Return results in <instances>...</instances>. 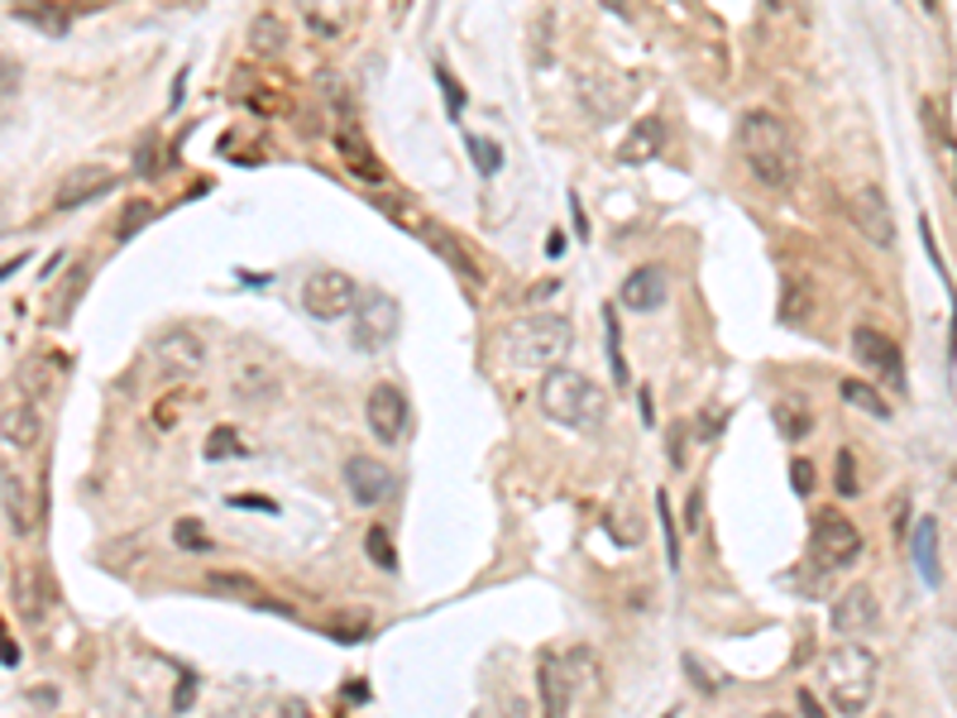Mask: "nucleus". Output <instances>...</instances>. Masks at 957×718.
<instances>
[{
	"mask_svg": "<svg viewBox=\"0 0 957 718\" xmlns=\"http://www.w3.org/2000/svg\"><path fill=\"white\" fill-rule=\"evenodd\" d=\"M737 149L747 158V172L771 192H790L800 182V144H795V129L771 110H747L743 125H737Z\"/></svg>",
	"mask_w": 957,
	"mask_h": 718,
	"instance_id": "obj_1",
	"label": "nucleus"
},
{
	"mask_svg": "<svg viewBox=\"0 0 957 718\" xmlns=\"http://www.w3.org/2000/svg\"><path fill=\"white\" fill-rule=\"evenodd\" d=\"M819 680H823V695L838 714L858 718L872 709L876 699V685H881V661L866 652L862 642H838L833 652H823L819 661Z\"/></svg>",
	"mask_w": 957,
	"mask_h": 718,
	"instance_id": "obj_2",
	"label": "nucleus"
},
{
	"mask_svg": "<svg viewBox=\"0 0 957 718\" xmlns=\"http://www.w3.org/2000/svg\"><path fill=\"white\" fill-rule=\"evenodd\" d=\"M536 402H541V412L550 416V422L570 426V431H599L608 422V393L589 379V373L565 369V365L541 373Z\"/></svg>",
	"mask_w": 957,
	"mask_h": 718,
	"instance_id": "obj_3",
	"label": "nucleus"
},
{
	"mask_svg": "<svg viewBox=\"0 0 957 718\" xmlns=\"http://www.w3.org/2000/svg\"><path fill=\"white\" fill-rule=\"evenodd\" d=\"M575 345V330L565 316H527V321H513L498 336V359L507 369H556Z\"/></svg>",
	"mask_w": 957,
	"mask_h": 718,
	"instance_id": "obj_4",
	"label": "nucleus"
},
{
	"mask_svg": "<svg viewBox=\"0 0 957 718\" xmlns=\"http://www.w3.org/2000/svg\"><path fill=\"white\" fill-rule=\"evenodd\" d=\"M809 551H814V566L819 570H848L852 560L862 556V531L852 517L823 508L814 517V531H809Z\"/></svg>",
	"mask_w": 957,
	"mask_h": 718,
	"instance_id": "obj_5",
	"label": "nucleus"
},
{
	"mask_svg": "<svg viewBox=\"0 0 957 718\" xmlns=\"http://www.w3.org/2000/svg\"><path fill=\"white\" fill-rule=\"evenodd\" d=\"M355 297H359V283L340 268H316L307 283H302V307L316 321H340L345 312H355Z\"/></svg>",
	"mask_w": 957,
	"mask_h": 718,
	"instance_id": "obj_6",
	"label": "nucleus"
},
{
	"mask_svg": "<svg viewBox=\"0 0 957 718\" xmlns=\"http://www.w3.org/2000/svg\"><path fill=\"white\" fill-rule=\"evenodd\" d=\"M398 326H402L398 297L379 293V287H369V293L355 297V345L359 350H383V345L398 336Z\"/></svg>",
	"mask_w": 957,
	"mask_h": 718,
	"instance_id": "obj_7",
	"label": "nucleus"
},
{
	"mask_svg": "<svg viewBox=\"0 0 957 718\" xmlns=\"http://www.w3.org/2000/svg\"><path fill=\"white\" fill-rule=\"evenodd\" d=\"M848 215H852V225L862 230V240H872L876 250H891L895 244V211H891V201H886V192H881L876 182H866V187L852 192Z\"/></svg>",
	"mask_w": 957,
	"mask_h": 718,
	"instance_id": "obj_8",
	"label": "nucleus"
},
{
	"mask_svg": "<svg viewBox=\"0 0 957 718\" xmlns=\"http://www.w3.org/2000/svg\"><path fill=\"white\" fill-rule=\"evenodd\" d=\"M154 359L168 379H192V373L207 365V340H201L192 326H168L164 336L154 340Z\"/></svg>",
	"mask_w": 957,
	"mask_h": 718,
	"instance_id": "obj_9",
	"label": "nucleus"
},
{
	"mask_svg": "<svg viewBox=\"0 0 957 718\" xmlns=\"http://www.w3.org/2000/svg\"><path fill=\"white\" fill-rule=\"evenodd\" d=\"M541 709L546 718H570V699L579 680H585V666H575V652L570 656H546L541 661Z\"/></svg>",
	"mask_w": 957,
	"mask_h": 718,
	"instance_id": "obj_10",
	"label": "nucleus"
},
{
	"mask_svg": "<svg viewBox=\"0 0 957 718\" xmlns=\"http://www.w3.org/2000/svg\"><path fill=\"white\" fill-rule=\"evenodd\" d=\"M829 617H833V632H838V637H866V632H876V627H881V599H876V589H866V584L843 589Z\"/></svg>",
	"mask_w": 957,
	"mask_h": 718,
	"instance_id": "obj_11",
	"label": "nucleus"
},
{
	"mask_svg": "<svg viewBox=\"0 0 957 718\" xmlns=\"http://www.w3.org/2000/svg\"><path fill=\"white\" fill-rule=\"evenodd\" d=\"M345 488H350V498L359 508H379V503L398 488V474L374 455H350L345 460Z\"/></svg>",
	"mask_w": 957,
	"mask_h": 718,
	"instance_id": "obj_12",
	"label": "nucleus"
},
{
	"mask_svg": "<svg viewBox=\"0 0 957 718\" xmlns=\"http://www.w3.org/2000/svg\"><path fill=\"white\" fill-rule=\"evenodd\" d=\"M0 436L6 445H20V451H34L39 436H43V402H34L29 393H14L0 402Z\"/></svg>",
	"mask_w": 957,
	"mask_h": 718,
	"instance_id": "obj_13",
	"label": "nucleus"
},
{
	"mask_svg": "<svg viewBox=\"0 0 957 718\" xmlns=\"http://www.w3.org/2000/svg\"><path fill=\"white\" fill-rule=\"evenodd\" d=\"M365 416H369V431H374V436H379L383 445H398L402 431H408V398H402V388H393V383L369 388Z\"/></svg>",
	"mask_w": 957,
	"mask_h": 718,
	"instance_id": "obj_14",
	"label": "nucleus"
},
{
	"mask_svg": "<svg viewBox=\"0 0 957 718\" xmlns=\"http://www.w3.org/2000/svg\"><path fill=\"white\" fill-rule=\"evenodd\" d=\"M111 187H115V168L77 163V168L63 172V182H57V192H53V207L57 211H77V207H86V201H96L101 192H111Z\"/></svg>",
	"mask_w": 957,
	"mask_h": 718,
	"instance_id": "obj_15",
	"label": "nucleus"
},
{
	"mask_svg": "<svg viewBox=\"0 0 957 718\" xmlns=\"http://www.w3.org/2000/svg\"><path fill=\"white\" fill-rule=\"evenodd\" d=\"M852 350H858L862 365L872 369V373H881V379H895V383L905 379V355H901V345H895L886 330L858 326V330H852Z\"/></svg>",
	"mask_w": 957,
	"mask_h": 718,
	"instance_id": "obj_16",
	"label": "nucleus"
},
{
	"mask_svg": "<svg viewBox=\"0 0 957 718\" xmlns=\"http://www.w3.org/2000/svg\"><path fill=\"white\" fill-rule=\"evenodd\" d=\"M0 513H6V527L14 531V537H29V531L39 527V498L29 494L24 474L14 469H0Z\"/></svg>",
	"mask_w": 957,
	"mask_h": 718,
	"instance_id": "obj_17",
	"label": "nucleus"
},
{
	"mask_svg": "<svg viewBox=\"0 0 957 718\" xmlns=\"http://www.w3.org/2000/svg\"><path fill=\"white\" fill-rule=\"evenodd\" d=\"M665 293H671V278H665V268H661V264H642V268H632L628 278H622L618 302H622L628 312H656L661 302H665Z\"/></svg>",
	"mask_w": 957,
	"mask_h": 718,
	"instance_id": "obj_18",
	"label": "nucleus"
},
{
	"mask_svg": "<svg viewBox=\"0 0 957 718\" xmlns=\"http://www.w3.org/2000/svg\"><path fill=\"white\" fill-rule=\"evenodd\" d=\"M63 379H67V355H34L20 369V393L43 402V398L57 393V383H63Z\"/></svg>",
	"mask_w": 957,
	"mask_h": 718,
	"instance_id": "obj_19",
	"label": "nucleus"
},
{
	"mask_svg": "<svg viewBox=\"0 0 957 718\" xmlns=\"http://www.w3.org/2000/svg\"><path fill=\"white\" fill-rule=\"evenodd\" d=\"M336 149H340L345 168H350L359 182H383V178H388V168L379 163V154H374L369 144L359 139V129H350V125H345V129H336Z\"/></svg>",
	"mask_w": 957,
	"mask_h": 718,
	"instance_id": "obj_20",
	"label": "nucleus"
},
{
	"mask_svg": "<svg viewBox=\"0 0 957 718\" xmlns=\"http://www.w3.org/2000/svg\"><path fill=\"white\" fill-rule=\"evenodd\" d=\"M909 556H915L919 580L929 589H938V580H944V570H938V517H919L915 541H909Z\"/></svg>",
	"mask_w": 957,
	"mask_h": 718,
	"instance_id": "obj_21",
	"label": "nucleus"
},
{
	"mask_svg": "<svg viewBox=\"0 0 957 718\" xmlns=\"http://www.w3.org/2000/svg\"><path fill=\"white\" fill-rule=\"evenodd\" d=\"M661 144H665V125L661 120H637L632 135L622 139L618 158H622V163H646V158L661 154Z\"/></svg>",
	"mask_w": 957,
	"mask_h": 718,
	"instance_id": "obj_22",
	"label": "nucleus"
},
{
	"mask_svg": "<svg viewBox=\"0 0 957 718\" xmlns=\"http://www.w3.org/2000/svg\"><path fill=\"white\" fill-rule=\"evenodd\" d=\"M250 53H259V57H278V53H287V24L278 20V14H254L250 20Z\"/></svg>",
	"mask_w": 957,
	"mask_h": 718,
	"instance_id": "obj_23",
	"label": "nucleus"
},
{
	"mask_svg": "<svg viewBox=\"0 0 957 718\" xmlns=\"http://www.w3.org/2000/svg\"><path fill=\"white\" fill-rule=\"evenodd\" d=\"M14 20L43 29V34H67V14L53 6V0H14Z\"/></svg>",
	"mask_w": 957,
	"mask_h": 718,
	"instance_id": "obj_24",
	"label": "nucleus"
},
{
	"mask_svg": "<svg viewBox=\"0 0 957 718\" xmlns=\"http://www.w3.org/2000/svg\"><path fill=\"white\" fill-rule=\"evenodd\" d=\"M809 316H814V287L804 278H790L786 293H780V321L786 326H809Z\"/></svg>",
	"mask_w": 957,
	"mask_h": 718,
	"instance_id": "obj_25",
	"label": "nucleus"
},
{
	"mask_svg": "<svg viewBox=\"0 0 957 718\" xmlns=\"http://www.w3.org/2000/svg\"><path fill=\"white\" fill-rule=\"evenodd\" d=\"M172 546H178V551H187V556H211V551H215L211 531L201 527L197 517H178V522H172Z\"/></svg>",
	"mask_w": 957,
	"mask_h": 718,
	"instance_id": "obj_26",
	"label": "nucleus"
},
{
	"mask_svg": "<svg viewBox=\"0 0 957 718\" xmlns=\"http://www.w3.org/2000/svg\"><path fill=\"white\" fill-rule=\"evenodd\" d=\"M843 398L852 402V408H862V412H872V416H881V422H886L891 416V402L876 393L872 383H862V379H843Z\"/></svg>",
	"mask_w": 957,
	"mask_h": 718,
	"instance_id": "obj_27",
	"label": "nucleus"
},
{
	"mask_svg": "<svg viewBox=\"0 0 957 718\" xmlns=\"http://www.w3.org/2000/svg\"><path fill=\"white\" fill-rule=\"evenodd\" d=\"M14 599H20V613L29 623H39L43 617V589H39V570H20V589H14Z\"/></svg>",
	"mask_w": 957,
	"mask_h": 718,
	"instance_id": "obj_28",
	"label": "nucleus"
},
{
	"mask_svg": "<svg viewBox=\"0 0 957 718\" xmlns=\"http://www.w3.org/2000/svg\"><path fill=\"white\" fill-rule=\"evenodd\" d=\"M365 551L379 570H398V551H393V537H388V527H369L365 531Z\"/></svg>",
	"mask_w": 957,
	"mask_h": 718,
	"instance_id": "obj_29",
	"label": "nucleus"
},
{
	"mask_svg": "<svg viewBox=\"0 0 957 718\" xmlns=\"http://www.w3.org/2000/svg\"><path fill=\"white\" fill-rule=\"evenodd\" d=\"M235 388H240L244 398H250V393H259V402L278 393V383H273V373H269V369H259V365H244V369L235 373Z\"/></svg>",
	"mask_w": 957,
	"mask_h": 718,
	"instance_id": "obj_30",
	"label": "nucleus"
},
{
	"mask_svg": "<svg viewBox=\"0 0 957 718\" xmlns=\"http://www.w3.org/2000/svg\"><path fill=\"white\" fill-rule=\"evenodd\" d=\"M154 215H158V207H154V201H129V207L120 211V221H115V235H120V240H129V235H135V230H144V225H149Z\"/></svg>",
	"mask_w": 957,
	"mask_h": 718,
	"instance_id": "obj_31",
	"label": "nucleus"
},
{
	"mask_svg": "<svg viewBox=\"0 0 957 718\" xmlns=\"http://www.w3.org/2000/svg\"><path fill=\"white\" fill-rule=\"evenodd\" d=\"M230 455H250V445H244L230 426L211 431V441H207V460H230Z\"/></svg>",
	"mask_w": 957,
	"mask_h": 718,
	"instance_id": "obj_32",
	"label": "nucleus"
},
{
	"mask_svg": "<svg viewBox=\"0 0 957 718\" xmlns=\"http://www.w3.org/2000/svg\"><path fill=\"white\" fill-rule=\"evenodd\" d=\"M470 154H474V163H478V172H484V178H493V172L503 168V149H498L493 139L470 135Z\"/></svg>",
	"mask_w": 957,
	"mask_h": 718,
	"instance_id": "obj_33",
	"label": "nucleus"
},
{
	"mask_svg": "<svg viewBox=\"0 0 957 718\" xmlns=\"http://www.w3.org/2000/svg\"><path fill=\"white\" fill-rule=\"evenodd\" d=\"M20 86H24V67L14 63L10 53H0V106L20 96Z\"/></svg>",
	"mask_w": 957,
	"mask_h": 718,
	"instance_id": "obj_34",
	"label": "nucleus"
},
{
	"mask_svg": "<svg viewBox=\"0 0 957 718\" xmlns=\"http://www.w3.org/2000/svg\"><path fill=\"white\" fill-rule=\"evenodd\" d=\"M833 488H838V494H843V498H852V494H858V488H862V484H858V460H852V451H838V474H833Z\"/></svg>",
	"mask_w": 957,
	"mask_h": 718,
	"instance_id": "obj_35",
	"label": "nucleus"
},
{
	"mask_svg": "<svg viewBox=\"0 0 957 718\" xmlns=\"http://www.w3.org/2000/svg\"><path fill=\"white\" fill-rule=\"evenodd\" d=\"M603 321H608V359H613V379L628 388V365H622V345H618V316L603 312Z\"/></svg>",
	"mask_w": 957,
	"mask_h": 718,
	"instance_id": "obj_36",
	"label": "nucleus"
},
{
	"mask_svg": "<svg viewBox=\"0 0 957 718\" xmlns=\"http://www.w3.org/2000/svg\"><path fill=\"white\" fill-rule=\"evenodd\" d=\"M656 508H661V527H665V560H671V570L680 566V541H675V522H671V498L656 494Z\"/></svg>",
	"mask_w": 957,
	"mask_h": 718,
	"instance_id": "obj_37",
	"label": "nucleus"
},
{
	"mask_svg": "<svg viewBox=\"0 0 957 718\" xmlns=\"http://www.w3.org/2000/svg\"><path fill=\"white\" fill-rule=\"evenodd\" d=\"M776 422L786 426V436H790V441H800L804 431H809V416H800L795 408H776Z\"/></svg>",
	"mask_w": 957,
	"mask_h": 718,
	"instance_id": "obj_38",
	"label": "nucleus"
},
{
	"mask_svg": "<svg viewBox=\"0 0 957 718\" xmlns=\"http://www.w3.org/2000/svg\"><path fill=\"white\" fill-rule=\"evenodd\" d=\"M790 484H795V494H809V488H814V465H809V460H795Z\"/></svg>",
	"mask_w": 957,
	"mask_h": 718,
	"instance_id": "obj_39",
	"label": "nucleus"
},
{
	"mask_svg": "<svg viewBox=\"0 0 957 718\" xmlns=\"http://www.w3.org/2000/svg\"><path fill=\"white\" fill-rule=\"evenodd\" d=\"M795 704H800V714H804V718H829V714H823V704H819L814 695H809V689H800V695H795Z\"/></svg>",
	"mask_w": 957,
	"mask_h": 718,
	"instance_id": "obj_40",
	"label": "nucleus"
},
{
	"mask_svg": "<svg viewBox=\"0 0 957 718\" xmlns=\"http://www.w3.org/2000/svg\"><path fill=\"white\" fill-rule=\"evenodd\" d=\"M192 689H197V675L182 671V685H178V699H172V709H187V704H192Z\"/></svg>",
	"mask_w": 957,
	"mask_h": 718,
	"instance_id": "obj_41",
	"label": "nucleus"
},
{
	"mask_svg": "<svg viewBox=\"0 0 957 718\" xmlns=\"http://www.w3.org/2000/svg\"><path fill=\"white\" fill-rule=\"evenodd\" d=\"M207 584H215V589H254V580H244V574H211Z\"/></svg>",
	"mask_w": 957,
	"mask_h": 718,
	"instance_id": "obj_42",
	"label": "nucleus"
},
{
	"mask_svg": "<svg viewBox=\"0 0 957 718\" xmlns=\"http://www.w3.org/2000/svg\"><path fill=\"white\" fill-rule=\"evenodd\" d=\"M230 508H264V513H273V498H250V494H235V498H230Z\"/></svg>",
	"mask_w": 957,
	"mask_h": 718,
	"instance_id": "obj_43",
	"label": "nucleus"
},
{
	"mask_svg": "<svg viewBox=\"0 0 957 718\" xmlns=\"http://www.w3.org/2000/svg\"><path fill=\"white\" fill-rule=\"evenodd\" d=\"M546 254H550V258H556V254H565V235H560V230H550V240H546Z\"/></svg>",
	"mask_w": 957,
	"mask_h": 718,
	"instance_id": "obj_44",
	"label": "nucleus"
},
{
	"mask_svg": "<svg viewBox=\"0 0 957 718\" xmlns=\"http://www.w3.org/2000/svg\"><path fill=\"white\" fill-rule=\"evenodd\" d=\"M919 6H924V10H929V14H934V10H938V0H919Z\"/></svg>",
	"mask_w": 957,
	"mask_h": 718,
	"instance_id": "obj_45",
	"label": "nucleus"
},
{
	"mask_svg": "<svg viewBox=\"0 0 957 718\" xmlns=\"http://www.w3.org/2000/svg\"><path fill=\"white\" fill-rule=\"evenodd\" d=\"M766 6H786V0H766Z\"/></svg>",
	"mask_w": 957,
	"mask_h": 718,
	"instance_id": "obj_46",
	"label": "nucleus"
},
{
	"mask_svg": "<svg viewBox=\"0 0 957 718\" xmlns=\"http://www.w3.org/2000/svg\"><path fill=\"white\" fill-rule=\"evenodd\" d=\"M766 718H786V714H766Z\"/></svg>",
	"mask_w": 957,
	"mask_h": 718,
	"instance_id": "obj_47",
	"label": "nucleus"
}]
</instances>
